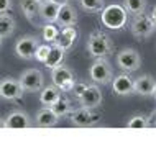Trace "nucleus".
I'll list each match as a JSON object with an SVG mask.
<instances>
[{
  "label": "nucleus",
  "mask_w": 156,
  "mask_h": 141,
  "mask_svg": "<svg viewBox=\"0 0 156 141\" xmlns=\"http://www.w3.org/2000/svg\"><path fill=\"white\" fill-rule=\"evenodd\" d=\"M79 104L81 107H86V108L94 110L97 107H100L102 104V90H100L99 84H89L86 89V92L79 97Z\"/></svg>",
  "instance_id": "12"
},
{
  "label": "nucleus",
  "mask_w": 156,
  "mask_h": 141,
  "mask_svg": "<svg viewBox=\"0 0 156 141\" xmlns=\"http://www.w3.org/2000/svg\"><path fill=\"white\" fill-rule=\"evenodd\" d=\"M15 28H16V21L13 16L8 13H0V36L2 38L12 36Z\"/></svg>",
  "instance_id": "22"
},
{
  "label": "nucleus",
  "mask_w": 156,
  "mask_h": 141,
  "mask_svg": "<svg viewBox=\"0 0 156 141\" xmlns=\"http://www.w3.org/2000/svg\"><path fill=\"white\" fill-rule=\"evenodd\" d=\"M126 126H130V128H150L151 122H150V117H145L141 113H135L133 117L128 118Z\"/></svg>",
  "instance_id": "26"
},
{
  "label": "nucleus",
  "mask_w": 156,
  "mask_h": 141,
  "mask_svg": "<svg viewBox=\"0 0 156 141\" xmlns=\"http://www.w3.org/2000/svg\"><path fill=\"white\" fill-rule=\"evenodd\" d=\"M51 84L59 87L62 92H73L74 84H76L73 69L67 67L66 64H61V66L51 69Z\"/></svg>",
  "instance_id": "4"
},
{
  "label": "nucleus",
  "mask_w": 156,
  "mask_h": 141,
  "mask_svg": "<svg viewBox=\"0 0 156 141\" xmlns=\"http://www.w3.org/2000/svg\"><path fill=\"white\" fill-rule=\"evenodd\" d=\"M59 36V28L56 26V23H46L43 26V40L46 43H54Z\"/></svg>",
  "instance_id": "27"
},
{
  "label": "nucleus",
  "mask_w": 156,
  "mask_h": 141,
  "mask_svg": "<svg viewBox=\"0 0 156 141\" xmlns=\"http://www.w3.org/2000/svg\"><path fill=\"white\" fill-rule=\"evenodd\" d=\"M79 5L82 10L90 13H100L105 8V0H79Z\"/></svg>",
  "instance_id": "25"
},
{
  "label": "nucleus",
  "mask_w": 156,
  "mask_h": 141,
  "mask_svg": "<svg viewBox=\"0 0 156 141\" xmlns=\"http://www.w3.org/2000/svg\"><path fill=\"white\" fill-rule=\"evenodd\" d=\"M59 7L53 0H41L40 5V18L46 23H56L58 13H59Z\"/></svg>",
  "instance_id": "16"
},
{
  "label": "nucleus",
  "mask_w": 156,
  "mask_h": 141,
  "mask_svg": "<svg viewBox=\"0 0 156 141\" xmlns=\"http://www.w3.org/2000/svg\"><path fill=\"white\" fill-rule=\"evenodd\" d=\"M150 122H151V126H156V110L150 115Z\"/></svg>",
  "instance_id": "31"
},
{
  "label": "nucleus",
  "mask_w": 156,
  "mask_h": 141,
  "mask_svg": "<svg viewBox=\"0 0 156 141\" xmlns=\"http://www.w3.org/2000/svg\"><path fill=\"white\" fill-rule=\"evenodd\" d=\"M49 48H51L49 44H40V46H38V49L35 53V59H36V61H40V62L44 64L46 58H48V53H49Z\"/></svg>",
  "instance_id": "28"
},
{
  "label": "nucleus",
  "mask_w": 156,
  "mask_h": 141,
  "mask_svg": "<svg viewBox=\"0 0 156 141\" xmlns=\"http://www.w3.org/2000/svg\"><path fill=\"white\" fill-rule=\"evenodd\" d=\"M87 85H89V84H87V82H76V84H74L73 93H74V97H76V99H77V100H79V97H81L82 93L86 92Z\"/></svg>",
  "instance_id": "29"
},
{
  "label": "nucleus",
  "mask_w": 156,
  "mask_h": 141,
  "mask_svg": "<svg viewBox=\"0 0 156 141\" xmlns=\"http://www.w3.org/2000/svg\"><path fill=\"white\" fill-rule=\"evenodd\" d=\"M0 128H7V123H5L3 118H0Z\"/></svg>",
  "instance_id": "34"
},
{
  "label": "nucleus",
  "mask_w": 156,
  "mask_h": 141,
  "mask_svg": "<svg viewBox=\"0 0 156 141\" xmlns=\"http://www.w3.org/2000/svg\"><path fill=\"white\" fill-rule=\"evenodd\" d=\"M77 40V30L74 26H64L59 30V36H58V40L53 43V44L59 46L62 49H71L74 44V41Z\"/></svg>",
  "instance_id": "17"
},
{
  "label": "nucleus",
  "mask_w": 156,
  "mask_h": 141,
  "mask_svg": "<svg viewBox=\"0 0 156 141\" xmlns=\"http://www.w3.org/2000/svg\"><path fill=\"white\" fill-rule=\"evenodd\" d=\"M13 7V0H0V13H8Z\"/></svg>",
  "instance_id": "30"
},
{
  "label": "nucleus",
  "mask_w": 156,
  "mask_h": 141,
  "mask_svg": "<svg viewBox=\"0 0 156 141\" xmlns=\"http://www.w3.org/2000/svg\"><path fill=\"white\" fill-rule=\"evenodd\" d=\"M56 23L59 25L61 28L64 26H74L77 23V12L74 10L73 5L69 3H64V5L59 7V13H58Z\"/></svg>",
  "instance_id": "15"
},
{
  "label": "nucleus",
  "mask_w": 156,
  "mask_h": 141,
  "mask_svg": "<svg viewBox=\"0 0 156 141\" xmlns=\"http://www.w3.org/2000/svg\"><path fill=\"white\" fill-rule=\"evenodd\" d=\"M153 97H154V100H156V87H154V90H153Z\"/></svg>",
  "instance_id": "35"
},
{
  "label": "nucleus",
  "mask_w": 156,
  "mask_h": 141,
  "mask_svg": "<svg viewBox=\"0 0 156 141\" xmlns=\"http://www.w3.org/2000/svg\"><path fill=\"white\" fill-rule=\"evenodd\" d=\"M38 46H40V43H38V40L35 36H23V38H20V40L16 41L15 53H16L18 58L28 61V59L35 58V53H36Z\"/></svg>",
  "instance_id": "11"
},
{
  "label": "nucleus",
  "mask_w": 156,
  "mask_h": 141,
  "mask_svg": "<svg viewBox=\"0 0 156 141\" xmlns=\"http://www.w3.org/2000/svg\"><path fill=\"white\" fill-rule=\"evenodd\" d=\"M2 40H3V38H2V36H0V48H2Z\"/></svg>",
  "instance_id": "36"
},
{
  "label": "nucleus",
  "mask_w": 156,
  "mask_h": 141,
  "mask_svg": "<svg viewBox=\"0 0 156 141\" xmlns=\"http://www.w3.org/2000/svg\"><path fill=\"white\" fill-rule=\"evenodd\" d=\"M20 84H22L23 90L28 92V93H35V92H40L41 89L44 87V76L40 69H27L22 72L20 76Z\"/></svg>",
  "instance_id": "6"
},
{
  "label": "nucleus",
  "mask_w": 156,
  "mask_h": 141,
  "mask_svg": "<svg viewBox=\"0 0 156 141\" xmlns=\"http://www.w3.org/2000/svg\"><path fill=\"white\" fill-rule=\"evenodd\" d=\"M150 16H151V20H153V23H154V26H156V7L153 8V10H151Z\"/></svg>",
  "instance_id": "32"
},
{
  "label": "nucleus",
  "mask_w": 156,
  "mask_h": 141,
  "mask_svg": "<svg viewBox=\"0 0 156 141\" xmlns=\"http://www.w3.org/2000/svg\"><path fill=\"white\" fill-rule=\"evenodd\" d=\"M123 8L132 16L143 15L146 10V0H123Z\"/></svg>",
  "instance_id": "24"
},
{
  "label": "nucleus",
  "mask_w": 156,
  "mask_h": 141,
  "mask_svg": "<svg viewBox=\"0 0 156 141\" xmlns=\"http://www.w3.org/2000/svg\"><path fill=\"white\" fill-rule=\"evenodd\" d=\"M89 76H90V79L99 85L112 84L113 67L110 66V62L107 61V58H95V61L92 62L90 67H89Z\"/></svg>",
  "instance_id": "3"
},
{
  "label": "nucleus",
  "mask_w": 156,
  "mask_h": 141,
  "mask_svg": "<svg viewBox=\"0 0 156 141\" xmlns=\"http://www.w3.org/2000/svg\"><path fill=\"white\" fill-rule=\"evenodd\" d=\"M130 31L136 40H148V38L156 31V26L153 23L150 15H138L133 16L132 23H130Z\"/></svg>",
  "instance_id": "5"
},
{
  "label": "nucleus",
  "mask_w": 156,
  "mask_h": 141,
  "mask_svg": "<svg viewBox=\"0 0 156 141\" xmlns=\"http://www.w3.org/2000/svg\"><path fill=\"white\" fill-rule=\"evenodd\" d=\"M64 54H66V49L53 44L51 48H49V53H48V58H46V61H44V66L48 67V69H54V67L61 66L62 61H64Z\"/></svg>",
  "instance_id": "20"
},
{
  "label": "nucleus",
  "mask_w": 156,
  "mask_h": 141,
  "mask_svg": "<svg viewBox=\"0 0 156 141\" xmlns=\"http://www.w3.org/2000/svg\"><path fill=\"white\" fill-rule=\"evenodd\" d=\"M49 108H51L59 118H61V117H66V115H69V113L74 110V108H73V104H71V100L66 99V97H62V95H61L56 102H54V104L49 107Z\"/></svg>",
  "instance_id": "23"
},
{
  "label": "nucleus",
  "mask_w": 156,
  "mask_h": 141,
  "mask_svg": "<svg viewBox=\"0 0 156 141\" xmlns=\"http://www.w3.org/2000/svg\"><path fill=\"white\" fill-rule=\"evenodd\" d=\"M61 89L56 87L54 84L48 85V87H43L40 90V102L43 107H51L54 102H56L58 99L61 97Z\"/></svg>",
  "instance_id": "19"
},
{
  "label": "nucleus",
  "mask_w": 156,
  "mask_h": 141,
  "mask_svg": "<svg viewBox=\"0 0 156 141\" xmlns=\"http://www.w3.org/2000/svg\"><path fill=\"white\" fill-rule=\"evenodd\" d=\"M23 87L20 84V80L7 77L0 82V99L7 100V102H16L23 97Z\"/></svg>",
  "instance_id": "8"
},
{
  "label": "nucleus",
  "mask_w": 156,
  "mask_h": 141,
  "mask_svg": "<svg viewBox=\"0 0 156 141\" xmlns=\"http://www.w3.org/2000/svg\"><path fill=\"white\" fill-rule=\"evenodd\" d=\"M7 128H30L33 126L31 118L28 117V113L25 110H13L7 115L5 118Z\"/></svg>",
  "instance_id": "14"
},
{
  "label": "nucleus",
  "mask_w": 156,
  "mask_h": 141,
  "mask_svg": "<svg viewBox=\"0 0 156 141\" xmlns=\"http://www.w3.org/2000/svg\"><path fill=\"white\" fill-rule=\"evenodd\" d=\"M99 120H100L99 115L94 113L90 108H86V107L74 108L73 112L69 113V122L73 123L74 126H92Z\"/></svg>",
  "instance_id": "9"
},
{
  "label": "nucleus",
  "mask_w": 156,
  "mask_h": 141,
  "mask_svg": "<svg viewBox=\"0 0 156 141\" xmlns=\"http://www.w3.org/2000/svg\"><path fill=\"white\" fill-rule=\"evenodd\" d=\"M126 20H128V13L123 5H119V3L105 5V8L100 12V21L108 30H122L126 25Z\"/></svg>",
  "instance_id": "2"
},
{
  "label": "nucleus",
  "mask_w": 156,
  "mask_h": 141,
  "mask_svg": "<svg viewBox=\"0 0 156 141\" xmlns=\"http://www.w3.org/2000/svg\"><path fill=\"white\" fill-rule=\"evenodd\" d=\"M53 2H56L58 5H64V3H67L69 0H53Z\"/></svg>",
  "instance_id": "33"
},
{
  "label": "nucleus",
  "mask_w": 156,
  "mask_h": 141,
  "mask_svg": "<svg viewBox=\"0 0 156 141\" xmlns=\"http://www.w3.org/2000/svg\"><path fill=\"white\" fill-rule=\"evenodd\" d=\"M117 66L123 72H135L140 69L141 66V58L138 51L133 48H125L120 53H117Z\"/></svg>",
  "instance_id": "7"
},
{
  "label": "nucleus",
  "mask_w": 156,
  "mask_h": 141,
  "mask_svg": "<svg viewBox=\"0 0 156 141\" xmlns=\"http://www.w3.org/2000/svg\"><path fill=\"white\" fill-rule=\"evenodd\" d=\"M133 84L135 79L132 77V72H122V74L113 76L112 79V90L113 93L120 97H126L133 93Z\"/></svg>",
  "instance_id": "10"
},
{
  "label": "nucleus",
  "mask_w": 156,
  "mask_h": 141,
  "mask_svg": "<svg viewBox=\"0 0 156 141\" xmlns=\"http://www.w3.org/2000/svg\"><path fill=\"white\" fill-rule=\"evenodd\" d=\"M154 87H156V80L148 74H143V76H140V77L135 79L133 93L141 95V97H150V95H153Z\"/></svg>",
  "instance_id": "13"
},
{
  "label": "nucleus",
  "mask_w": 156,
  "mask_h": 141,
  "mask_svg": "<svg viewBox=\"0 0 156 141\" xmlns=\"http://www.w3.org/2000/svg\"><path fill=\"white\" fill-rule=\"evenodd\" d=\"M58 122H59V117H58L49 107H43L41 110H38V113L35 117V123L41 128L54 126V125H58Z\"/></svg>",
  "instance_id": "18"
},
{
  "label": "nucleus",
  "mask_w": 156,
  "mask_h": 141,
  "mask_svg": "<svg viewBox=\"0 0 156 141\" xmlns=\"http://www.w3.org/2000/svg\"><path fill=\"white\" fill-rule=\"evenodd\" d=\"M40 5L41 0H20V8L30 21H33L36 16H40Z\"/></svg>",
  "instance_id": "21"
},
{
  "label": "nucleus",
  "mask_w": 156,
  "mask_h": 141,
  "mask_svg": "<svg viewBox=\"0 0 156 141\" xmlns=\"http://www.w3.org/2000/svg\"><path fill=\"white\" fill-rule=\"evenodd\" d=\"M87 51L92 58H108L113 53V41L102 30H94L87 38Z\"/></svg>",
  "instance_id": "1"
}]
</instances>
